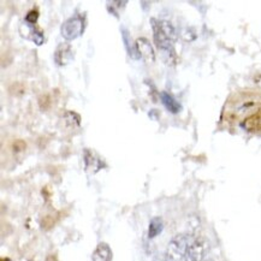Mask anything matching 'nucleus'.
<instances>
[{"instance_id": "nucleus-1", "label": "nucleus", "mask_w": 261, "mask_h": 261, "mask_svg": "<svg viewBox=\"0 0 261 261\" xmlns=\"http://www.w3.org/2000/svg\"><path fill=\"white\" fill-rule=\"evenodd\" d=\"M150 24H152L153 39H154L156 48L164 52L165 57H169V58L175 57V42L177 40L175 27L169 21L156 18L150 19Z\"/></svg>"}, {"instance_id": "nucleus-2", "label": "nucleus", "mask_w": 261, "mask_h": 261, "mask_svg": "<svg viewBox=\"0 0 261 261\" xmlns=\"http://www.w3.org/2000/svg\"><path fill=\"white\" fill-rule=\"evenodd\" d=\"M193 241L194 240H192V236L187 235V233H179V235L175 236L170 241L169 244H167V257L173 261H179L184 259Z\"/></svg>"}, {"instance_id": "nucleus-3", "label": "nucleus", "mask_w": 261, "mask_h": 261, "mask_svg": "<svg viewBox=\"0 0 261 261\" xmlns=\"http://www.w3.org/2000/svg\"><path fill=\"white\" fill-rule=\"evenodd\" d=\"M86 18L82 15H75L66 19L60 28V34L68 41L77 39L85 32Z\"/></svg>"}, {"instance_id": "nucleus-4", "label": "nucleus", "mask_w": 261, "mask_h": 261, "mask_svg": "<svg viewBox=\"0 0 261 261\" xmlns=\"http://www.w3.org/2000/svg\"><path fill=\"white\" fill-rule=\"evenodd\" d=\"M83 162H85V169L89 175H95L100 170L105 167V163L100 158L98 153L93 149L86 148L83 150Z\"/></svg>"}, {"instance_id": "nucleus-5", "label": "nucleus", "mask_w": 261, "mask_h": 261, "mask_svg": "<svg viewBox=\"0 0 261 261\" xmlns=\"http://www.w3.org/2000/svg\"><path fill=\"white\" fill-rule=\"evenodd\" d=\"M207 252V244L203 240H194L189 246L188 252L186 254L184 261H203Z\"/></svg>"}, {"instance_id": "nucleus-6", "label": "nucleus", "mask_w": 261, "mask_h": 261, "mask_svg": "<svg viewBox=\"0 0 261 261\" xmlns=\"http://www.w3.org/2000/svg\"><path fill=\"white\" fill-rule=\"evenodd\" d=\"M73 60V51L69 43H60L55 52V62L59 66H65Z\"/></svg>"}, {"instance_id": "nucleus-7", "label": "nucleus", "mask_w": 261, "mask_h": 261, "mask_svg": "<svg viewBox=\"0 0 261 261\" xmlns=\"http://www.w3.org/2000/svg\"><path fill=\"white\" fill-rule=\"evenodd\" d=\"M136 45H137V49H139L140 57L145 60L146 63H154L155 60V53H154V48H153L152 43L149 42L148 39L146 38H139L136 40Z\"/></svg>"}, {"instance_id": "nucleus-8", "label": "nucleus", "mask_w": 261, "mask_h": 261, "mask_svg": "<svg viewBox=\"0 0 261 261\" xmlns=\"http://www.w3.org/2000/svg\"><path fill=\"white\" fill-rule=\"evenodd\" d=\"M120 32H122L123 42H124L125 49H126V52H128V55H129L130 58L135 59V60L141 58V57H140L139 49H137L136 41H134V39L132 38V35H130L129 30L126 29L125 27H122V28H120Z\"/></svg>"}, {"instance_id": "nucleus-9", "label": "nucleus", "mask_w": 261, "mask_h": 261, "mask_svg": "<svg viewBox=\"0 0 261 261\" xmlns=\"http://www.w3.org/2000/svg\"><path fill=\"white\" fill-rule=\"evenodd\" d=\"M113 253L111 247L105 242H100L92 254V261H112Z\"/></svg>"}, {"instance_id": "nucleus-10", "label": "nucleus", "mask_w": 261, "mask_h": 261, "mask_svg": "<svg viewBox=\"0 0 261 261\" xmlns=\"http://www.w3.org/2000/svg\"><path fill=\"white\" fill-rule=\"evenodd\" d=\"M160 100H162L163 105L166 107V110L169 112H171L172 115H177V113L180 112L182 110V105L177 101V100L173 98V96L167 92H162L159 94Z\"/></svg>"}, {"instance_id": "nucleus-11", "label": "nucleus", "mask_w": 261, "mask_h": 261, "mask_svg": "<svg viewBox=\"0 0 261 261\" xmlns=\"http://www.w3.org/2000/svg\"><path fill=\"white\" fill-rule=\"evenodd\" d=\"M164 229V223L163 219L160 217H154V218L150 219L149 225H148V239L153 240L156 236L160 235Z\"/></svg>"}, {"instance_id": "nucleus-12", "label": "nucleus", "mask_w": 261, "mask_h": 261, "mask_svg": "<svg viewBox=\"0 0 261 261\" xmlns=\"http://www.w3.org/2000/svg\"><path fill=\"white\" fill-rule=\"evenodd\" d=\"M64 120L68 125L71 126H79L81 123V117H80L76 112L68 111L64 116Z\"/></svg>"}, {"instance_id": "nucleus-13", "label": "nucleus", "mask_w": 261, "mask_h": 261, "mask_svg": "<svg viewBox=\"0 0 261 261\" xmlns=\"http://www.w3.org/2000/svg\"><path fill=\"white\" fill-rule=\"evenodd\" d=\"M32 39L33 41L35 42L36 46H41L43 42H45V34H43V32L41 29H38V28H33L32 29Z\"/></svg>"}, {"instance_id": "nucleus-14", "label": "nucleus", "mask_w": 261, "mask_h": 261, "mask_svg": "<svg viewBox=\"0 0 261 261\" xmlns=\"http://www.w3.org/2000/svg\"><path fill=\"white\" fill-rule=\"evenodd\" d=\"M38 18H39V12L36 11V10H30L25 16V22L28 23V24H35V23L38 22Z\"/></svg>"}, {"instance_id": "nucleus-15", "label": "nucleus", "mask_w": 261, "mask_h": 261, "mask_svg": "<svg viewBox=\"0 0 261 261\" xmlns=\"http://www.w3.org/2000/svg\"><path fill=\"white\" fill-rule=\"evenodd\" d=\"M2 261H11V260H10V259H9V257H5V259H3Z\"/></svg>"}, {"instance_id": "nucleus-16", "label": "nucleus", "mask_w": 261, "mask_h": 261, "mask_svg": "<svg viewBox=\"0 0 261 261\" xmlns=\"http://www.w3.org/2000/svg\"><path fill=\"white\" fill-rule=\"evenodd\" d=\"M206 261H213V260H206Z\"/></svg>"}]
</instances>
